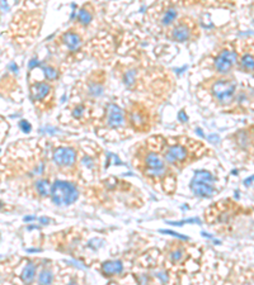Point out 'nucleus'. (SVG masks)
<instances>
[{
  "mask_svg": "<svg viewBox=\"0 0 254 285\" xmlns=\"http://www.w3.org/2000/svg\"><path fill=\"white\" fill-rule=\"evenodd\" d=\"M93 105V103L72 96L69 105L65 108L64 112L69 115V119L74 123V126L83 127L92 123V118L94 115Z\"/></svg>",
  "mask_w": 254,
  "mask_h": 285,
  "instance_id": "nucleus-11",
  "label": "nucleus"
},
{
  "mask_svg": "<svg viewBox=\"0 0 254 285\" xmlns=\"http://www.w3.org/2000/svg\"><path fill=\"white\" fill-rule=\"evenodd\" d=\"M51 185H52V184L48 181V179L38 178L34 181V192H36L37 195H38V197H41V198L50 197Z\"/></svg>",
  "mask_w": 254,
  "mask_h": 285,
  "instance_id": "nucleus-19",
  "label": "nucleus"
},
{
  "mask_svg": "<svg viewBox=\"0 0 254 285\" xmlns=\"http://www.w3.org/2000/svg\"><path fill=\"white\" fill-rule=\"evenodd\" d=\"M168 256H169V261H170L172 264H180L182 263L183 259H184L186 251L182 246H178L177 245V246L172 247V249L169 250Z\"/></svg>",
  "mask_w": 254,
  "mask_h": 285,
  "instance_id": "nucleus-20",
  "label": "nucleus"
},
{
  "mask_svg": "<svg viewBox=\"0 0 254 285\" xmlns=\"http://www.w3.org/2000/svg\"><path fill=\"white\" fill-rule=\"evenodd\" d=\"M200 96L208 98L218 108H226L234 104L238 94V82L232 75H211L197 86Z\"/></svg>",
  "mask_w": 254,
  "mask_h": 285,
  "instance_id": "nucleus-2",
  "label": "nucleus"
},
{
  "mask_svg": "<svg viewBox=\"0 0 254 285\" xmlns=\"http://www.w3.org/2000/svg\"><path fill=\"white\" fill-rule=\"evenodd\" d=\"M106 88H107V74L104 70H92L84 76V79L79 80L75 84L72 96L96 104L104 95Z\"/></svg>",
  "mask_w": 254,
  "mask_h": 285,
  "instance_id": "nucleus-4",
  "label": "nucleus"
},
{
  "mask_svg": "<svg viewBox=\"0 0 254 285\" xmlns=\"http://www.w3.org/2000/svg\"><path fill=\"white\" fill-rule=\"evenodd\" d=\"M155 5L158 6L156 10L154 8H150L148 10V13L152 15V19L156 20L158 24L166 30L169 27H172L176 23V20L180 16V8H178V5L174 3L173 0H170V1L166 0L163 3L155 4Z\"/></svg>",
  "mask_w": 254,
  "mask_h": 285,
  "instance_id": "nucleus-13",
  "label": "nucleus"
},
{
  "mask_svg": "<svg viewBox=\"0 0 254 285\" xmlns=\"http://www.w3.org/2000/svg\"><path fill=\"white\" fill-rule=\"evenodd\" d=\"M190 192L194 195L201 198H211L216 194V190L214 188V184L206 183V181L197 180V179H192L190 184Z\"/></svg>",
  "mask_w": 254,
  "mask_h": 285,
  "instance_id": "nucleus-15",
  "label": "nucleus"
},
{
  "mask_svg": "<svg viewBox=\"0 0 254 285\" xmlns=\"http://www.w3.org/2000/svg\"><path fill=\"white\" fill-rule=\"evenodd\" d=\"M127 115V123L131 132L148 133L154 126V113L152 109L142 100H131L124 107Z\"/></svg>",
  "mask_w": 254,
  "mask_h": 285,
  "instance_id": "nucleus-7",
  "label": "nucleus"
},
{
  "mask_svg": "<svg viewBox=\"0 0 254 285\" xmlns=\"http://www.w3.org/2000/svg\"><path fill=\"white\" fill-rule=\"evenodd\" d=\"M28 93L32 105L40 114L52 112L56 107L55 84L47 80H30Z\"/></svg>",
  "mask_w": 254,
  "mask_h": 285,
  "instance_id": "nucleus-6",
  "label": "nucleus"
},
{
  "mask_svg": "<svg viewBox=\"0 0 254 285\" xmlns=\"http://www.w3.org/2000/svg\"><path fill=\"white\" fill-rule=\"evenodd\" d=\"M144 142L149 148L160 152L169 166L178 169H182L194 160L201 159L210 152L204 143L186 136H178V137L152 136Z\"/></svg>",
  "mask_w": 254,
  "mask_h": 285,
  "instance_id": "nucleus-1",
  "label": "nucleus"
},
{
  "mask_svg": "<svg viewBox=\"0 0 254 285\" xmlns=\"http://www.w3.org/2000/svg\"><path fill=\"white\" fill-rule=\"evenodd\" d=\"M194 179L206 181V183H210V184H214V185H215V176H214L212 173H210V171H206V170L194 171Z\"/></svg>",
  "mask_w": 254,
  "mask_h": 285,
  "instance_id": "nucleus-22",
  "label": "nucleus"
},
{
  "mask_svg": "<svg viewBox=\"0 0 254 285\" xmlns=\"http://www.w3.org/2000/svg\"><path fill=\"white\" fill-rule=\"evenodd\" d=\"M37 274H38V265L36 264V261L32 260H26L24 266L20 270V282L24 283V284H30L36 280Z\"/></svg>",
  "mask_w": 254,
  "mask_h": 285,
  "instance_id": "nucleus-17",
  "label": "nucleus"
},
{
  "mask_svg": "<svg viewBox=\"0 0 254 285\" xmlns=\"http://www.w3.org/2000/svg\"><path fill=\"white\" fill-rule=\"evenodd\" d=\"M41 70L42 74H44V79L47 80V81L52 82V84L58 81L61 77V74H62L58 63L51 62V61H47V62L44 61L41 65Z\"/></svg>",
  "mask_w": 254,
  "mask_h": 285,
  "instance_id": "nucleus-16",
  "label": "nucleus"
},
{
  "mask_svg": "<svg viewBox=\"0 0 254 285\" xmlns=\"http://www.w3.org/2000/svg\"><path fill=\"white\" fill-rule=\"evenodd\" d=\"M51 160L58 170L66 173L74 170L78 162V150L72 145H56L51 150Z\"/></svg>",
  "mask_w": 254,
  "mask_h": 285,
  "instance_id": "nucleus-12",
  "label": "nucleus"
},
{
  "mask_svg": "<svg viewBox=\"0 0 254 285\" xmlns=\"http://www.w3.org/2000/svg\"><path fill=\"white\" fill-rule=\"evenodd\" d=\"M100 272L104 277L112 278V277H118L124 272V264L120 260H110L104 261L100 266Z\"/></svg>",
  "mask_w": 254,
  "mask_h": 285,
  "instance_id": "nucleus-18",
  "label": "nucleus"
},
{
  "mask_svg": "<svg viewBox=\"0 0 254 285\" xmlns=\"http://www.w3.org/2000/svg\"><path fill=\"white\" fill-rule=\"evenodd\" d=\"M50 198L58 207H69L79 198V190L75 184L66 180H55L51 185Z\"/></svg>",
  "mask_w": 254,
  "mask_h": 285,
  "instance_id": "nucleus-10",
  "label": "nucleus"
},
{
  "mask_svg": "<svg viewBox=\"0 0 254 285\" xmlns=\"http://www.w3.org/2000/svg\"><path fill=\"white\" fill-rule=\"evenodd\" d=\"M54 44L60 52L66 56H74L80 52L82 47L84 44V32H82L75 25L64 30L54 39Z\"/></svg>",
  "mask_w": 254,
  "mask_h": 285,
  "instance_id": "nucleus-9",
  "label": "nucleus"
},
{
  "mask_svg": "<svg viewBox=\"0 0 254 285\" xmlns=\"http://www.w3.org/2000/svg\"><path fill=\"white\" fill-rule=\"evenodd\" d=\"M208 67L212 75H232L238 67V49L236 44L232 42L220 44L208 55Z\"/></svg>",
  "mask_w": 254,
  "mask_h": 285,
  "instance_id": "nucleus-5",
  "label": "nucleus"
},
{
  "mask_svg": "<svg viewBox=\"0 0 254 285\" xmlns=\"http://www.w3.org/2000/svg\"><path fill=\"white\" fill-rule=\"evenodd\" d=\"M96 13H97V10H96L94 4L92 1H86L84 4H82V6L78 10L74 25L76 28H79L82 32H86L90 27L92 23L94 22Z\"/></svg>",
  "mask_w": 254,
  "mask_h": 285,
  "instance_id": "nucleus-14",
  "label": "nucleus"
},
{
  "mask_svg": "<svg viewBox=\"0 0 254 285\" xmlns=\"http://www.w3.org/2000/svg\"><path fill=\"white\" fill-rule=\"evenodd\" d=\"M54 280H55V275H54L52 270L50 268H44L38 273V277H37V282L40 284H51Z\"/></svg>",
  "mask_w": 254,
  "mask_h": 285,
  "instance_id": "nucleus-21",
  "label": "nucleus"
},
{
  "mask_svg": "<svg viewBox=\"0 0 254 285\" xmlns=\"http://www.w3.org/2000/svg\"><path fill=\"white\" fill-rule=\"evenodd\" d=\"M198 22L190 15H180L172 27L166 30L169 41L176 43H190L200 38Z\"/></svg>",
  "mask_w": 254,
  "mask_h": 285,
  "instance_id": "nucleus-8",
  "label": "nucleus"
},
{
  "mask_svg": "<svg viewBox=\"0 0 254 285\" xmlns=\"http://www.w3.org/2000/svg\"><path fill=\"white\" fill-rule=\"evenodd\" d=\"M96 131L106 138L110 137V135H114L117 138L126 136V132L131 131V129L127 123L124 108L114 102L107 103L104 105L100 121L96 124Z\"/></svg>",
  "mask_w": 254,
  "mask_h": 285,
  "instance_id": "nucleus-3",
  "label": "nucleus"
}]
</instances>
